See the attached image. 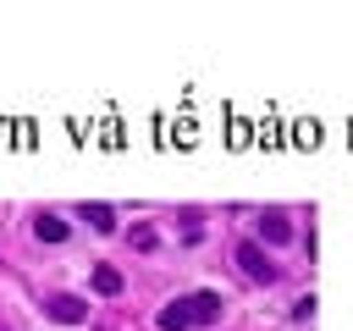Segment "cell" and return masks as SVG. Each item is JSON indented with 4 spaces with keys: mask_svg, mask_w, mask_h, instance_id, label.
I'll return each instance as SVG.
<instances>
[{
    "mask_svg": "<svg viewBox=\"0 0 353 331\" xmlns=\"http://www.w3.org/2000/svg\"><path fill=\"white\" fill-rule=\"evenodd\" d=\"M215 320H221V292H182L154 314L160 331H199V325H215Z\"/></svg>",
    "mask_w": 353,
    "mask_h": 331,
    "instance_id": "6da1fadb",
    "label": "cell"
},
{
    "mask_svg": "<svg viewBox=\"0 0 353 331\" xmlns=\"http://www.w3.org/2000/svg\"><path fill=\"white\" fill-rule=\"evenodd\" d=\"M237 265H243V276L248 281H281V270H276V259H265V248L259 243H237Z\"/></svg>",
    "mask_w": 353,
    "mask_h": 331,
    "instance_id": "7a4b0ae2",
    "label": "cell"
},
{
    "mask_svg": "<svg viewBox=\"0 0 353 331\" xmlns=\"http://www.w3.org/2000/svg\"><path fill=\"white\" fill-rule=\"evenodd\" d=\"M259 243H292V221L281 210H259Z\"/></svg>",
    "mask_w": 353,
    "mask_h": 331,
    "instance_id": "3957f363",
    "label": "cell"
},
{
    "mask_svg": "<svg viewBox=\"0 0 353 331\" xmlns=\"http://www.w3.org/2000/svg\"><path fill=\"white\" fill-rule=\"evenodd\" d=\"M44 314L61 325H77V320H88V303L83 298H44Z\"/></svg>",
    "mask_w": 353,
    "mask_h": 331,
    "instance_id": "277c9868",
    "label": "cell"
},
{
    "mask_svg": "<svg viewBox=\"0 0 353 331\" xmlns=\"http://www.w3.org/2000/svg\"><path fill=\"white\" fill-rule=\"evenodd\" d=\"M88 281H94V292H99V298H121V287H127L116 265H94V276H88Z\"/></svg>",
    "mask_w": 353,
    "mask_h": 331,
    "instance_id": "5b68a950",
    "label": "cell"
},
{
    "mask_svg": "<svg viewBox=\"0 0 353 331\" xmlns=\"http://www.w3.org/2000/svg\"><path fill=\"white\" fill-rule=\"evenodd\" d=\"M33 237H39V243H66L72 232H66L61 215H33Z\"/></svg>",
    "mask_w": 353,
    "mask_h": 331,
    "instance_id": "8992f818",
    "label": "cell"
},
{
    "mask_svg": "<svg viewBox=\"0 0 353 331\" xmlns=\"http://www.w3.org/2000/svg\"><path fill=\"white\" fill-rule=\"evenodd\" d=\"M77 215H83L94 232H116V210H110V204H83Z\"/></svg>",
    "mask_w": 353,
    "mask_h": 331,
    "instance_id": "52a82bcc",
    "label": "cell"
},
{
    "mask_svg": "<svg viewBox=\"0 0 353 331\" xmlns=\"http://www.w3.org/2000/svg\"><path fill=\"white\" fill-rule=\"evenodd\" d=\"M127 237H132V243H138V248H154V226H132V232H127Z\"/></svg>",
    "mask_w": 353,
    "mask_h": 331,
    "instance_id": "ba28073f",
    "label": "cell"
},
{
    "mask_svg": "<svg viewBox=\"0 0 353 331\" xmlns=\"http://www.w3.org/2000/svg\"><path fill=\"white\" fill-rule=\"evenodd\" d=\"M292 320H314V298H298L292 303Z\"/></svg>",
    "mask_w": 353,
    "mask_h": 331,
    "instance_id": "9c48e42d",
    "label": "cell"
},
{
    "mask_svg": "<svg viewBox=\"0 0 353 331\" xmlns=\"http://www.w3.org/2000/svg\"><path fill=\"white\" fill-rule=\"evenodd\" d=\"M0 331H11V325H0Z\"/></svg>",
    "mask_w": 353,
    "mask_h": 331,
    "instance_id": "30bf717a",
    "label": "cell"
}]
</instances>
